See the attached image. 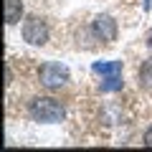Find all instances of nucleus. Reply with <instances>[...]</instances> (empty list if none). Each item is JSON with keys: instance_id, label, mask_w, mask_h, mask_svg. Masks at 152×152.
Returning <instances> with one entry per match:
<instances>
[{"instance_id": "nucleus-1", "label": "nucleus", "mask_w": 152, "mask_h": 152, "mask_svg": "<svg viewBox=\"0 0 152 152\" xmlns=\"http://www.w3.org/2000/svg\"><path fill=\"white\" fill-rule=\"evenodd\" d=\"M28 112H31V117L36 122H46V124H53V122H61L66 117V109L61 102H56V99L51 96H38L31 102V107H28Z\"/></svg>"}, {"instance_id": "nucleus-2", "label": "nucleus", "mask_w": 152, "mask_h": 152, "mask_svg": "<svg viewBox=\"0 0 152 152\" xmlns=\"http://www.w3.org/2000/svg\"><path fill=\"white\" fill-rule=\"evenodd\" d=\"M23 41H28L31 46H43L48 41V26H46L43 18L28 15L23 20Z\"/></svg>"}, {"instance_id": "nucleus-3", "label": "nucleus", "mask_w": 152, "mask_h": 152, "mask_svg": "<svg viewBox=\"0 0 152 152\" xmlns=\"http://www.w3.org/2000/svg\"><path fill=\"white\" fill-rule=\"evenodd\" d=\"M66 81H69V69H66L64 64L51 61V64L41 66V84H43L46 89H61Z\"/></svg>"}, {"instance_id": "nucleus-4", "label": "nucleus", "mask_w": 152, "mask_h": 152, "mask_svg": "<svg viewBox=\"0 0 152 152\" xmlns=\"http://www.w3.org/2000/svg\"><path fill=\"white\" fill-rule=\"evenodd\" d=\"M94 36L102 38L104 43H114L117 41V20L112 15H99L94 20Z\"/></svg>"}, {"instance_id": "nucleus-5", "label": "nucleus", "mask_w": 152, "mask_h": 152, "mask_svg": "<svg viewBox=\"0 0 152 152\" xmlns=\"http://www.w3.org/2000/svg\"><path fill=\"white\" fill-rule=\"evenodd\" d=\"M94 74H102L104 79L107 76H122V61H96L91 66Z\"/></svg>"}, {"instance_id": "nucleus-6", "label": "nucleus", "mask_w": 152, "mask_h": 152, "mask_svg": "<svg viewBox=\"0 0 152 152\" xmlns=\"http://www.w3.org/2000/svg\"><path fill=\"white\" fill-rule=\"evenodd\" d=\"M20 18H23V3L20 0H5V23L15 26Z\"/></svg>"}, {"instance_id": "nucleus-7", "label": "nucleus", "mask_w": 152, "mask_h": 152, "mask_svg": "<svg viewBox=\"0 0 152 152\" xmlns=\"http://www.w3.org/2000/svg\"><path fill=\"white\" fill-rule=\"evenodd\" d=\"M140 84L145 89H152V58L142 64V69H140Z\"/></svg>"}, {"instance_id": "nucleus-8", "label": "nucleus", "mask_w": 152, "mask_h": 152, "mask_svg": "<svg viewBox=\"0 0 152 152\" xmlns=\"http://www.w3.org/2000/svg\"><path fill=\"white\" fill-rule=\"evenodd\" d=\"M122 89V76H107L102 81V91H119Z\"/></svg>"}, {"instance_id": "nucleus-9", "label": "nucleus", "mask_w": 152, "mask_h": 152, "mask_svg": "<svg viewBox=\"0 0 152 152\" xmlns=\"http://www.w3.org/2000/svg\"><path fill=\"white\" fill-rule=\"evenodd\" d=\"M145 145H147V147H152V127L145 132Z\"/></svg>"}, {"instance_id": "nucleus-10", "label": "nucleus", "mask_w": 152, "mask_h": 152, "mask_svg": "<svg viewBox=\"0 0 152 152\" xmlns=\"http://www.w3.org/2000/svg\"><path fill=\"white\" fill-rule=\"evenodd\" d=\"M152 8V0H145V10H150Z\"/></svg>"}]
</instances>
